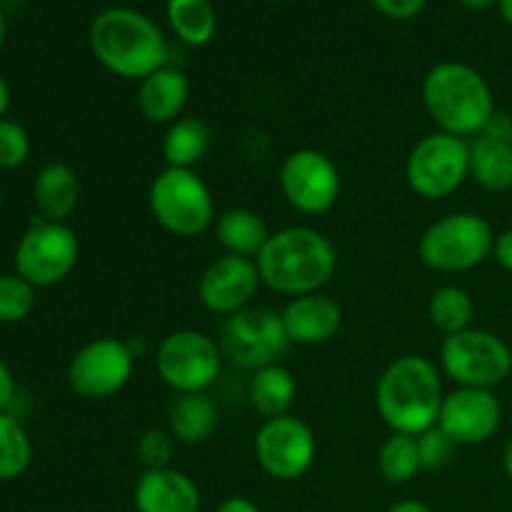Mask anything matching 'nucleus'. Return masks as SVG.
<instances>
[{"instance_id": "f257e3e1", "label": "nucleus", "mask_w": 512, "mask_h": 512, "mask_svg": "<svg viewBox=\"0 0 512 512\" xmlns=\"http://www.w3.org/2000/svg\"><path fill=\"white\" fill-rule=\"evenodd\" d=\"M95 60L123 80H143L168 63V40L148 15L125 5L100 10L88 30Z\"/></svg>"}, {"instance_id": "f03ea898", "label": "nucleus", "mask_w": 512, "mask_h": 512, "mask_svg": "<svg viewBox=\"0 0 512 512\" xmlns=\"http://www.w3.org/2000/svg\"><path fill=\"white\" fill-rule=\"evenodd\" d=\"M260 280L273 293L285 298L320 293L333 280L338 268V253L330 238L308 225H290V228L270 233L268 243L255 258Z\"/></svg>"}, {"instance_id": "7ed1b4c3", "label": "nucleus", "mask_w": 512, "mask_h": 512, "mask_svg": "<svg viewBox=\"0 0 512 512\" xmlns=\"http://www.w3.org/2000/svg\"><path fill=\"white\" fill-rule=\"evenodd\" d=\"M443 400V375L425 355H400L375 385V408L393 433L420 435L435 428Z\"/></svg>"}, {"instance_id": "20e7f679", "label": "nucleus", "mask_w": 512, "mask_h": 512, "mask_svg": "<svg viewBox=\"0 0 512 512\" xmlns=\"http://www.w3.org/2000/svg\"><path fill=\"white\" fill-rule=\"evenodd\" d=\"M423 105L440 133L473 138L488 128L495 98L488 80L473 65L445 60L423 78Z\"/></svg>"}, {"instance_id": "39448f33", "label": "nucleus", "mask_w": 512, "mask_h": 512, "mask_svg": "<svg viewBox=\"0 0 512 512\" xmlns=\"http://www.w3.org/2000/svg\"><path fill=\"white\" fill-rule=\"evenodd\" d=\"M148 205L155 223L175 238H198L215 225L213 193L195 170H160L150 183Z\"/></svg>"}, {"instance_id": "423d86ee", "label": "nucleus", "mask_w": 512, "mask_h": 512, "mask_svg": "<svg viewBox=\"0 0 512 512\" xmlns=\"http://www.w3.org/2000/svg\"><path fill=\"white\" fill-rule=\"evenodd\" d=\"M495 233L478 213H450L435 220L418 243V255L438 273H465L493 255Z\"/></svg>"}, {"instance_id": "0eeeda50", "label": "nucleus", "mask_w": 512, "mask_h": 512, "mask_svg": "<svg viewBox=\"0 0 512 512\" xmlns=\"http://www.w3.org/2000/svg\"><path fill=\"white\" fill-rule=\"evenodd\" d=\"M440 368L458 388L493 390L512 373V350L495 333L468 328L445 335L440 345Z\"/></svg>"}, {"instance_id": "6e6552de", "label": "nucleus", "mask_w": 512, "mask_h": 512, "mask_svg": "<svg viewBox=\"0 0 512 512\" xmlns=\"http://www.w3.org/2000/svg\"><path fill=\"white\" fill-rule=\"evenodd\" d=\"M470 178V143L448 133H430L418 140L405 163L410 190L425 200L450 198Z\"/></svg>"}, {"instance_id": "1a4fd4ad", "label": "nucleus", "mask_w": 512, "mask_h": 512, "mask_svg": "<svg viewBox=\"0 0 512 512\" xmlns=\"http://www.w3.org/2000/svg\"><path fill=\"white\" fill-rule=\"evenodd\" d=\"M155 370L160 380L178 395L208 393L223 370V350L200 330H173L158 345Z\"/></svg>"}, {"instance_id": "9d476101", "label": "nucleus", "mask_w": 512, "mask_h": 512, "mask_svg": "<svg viewBox=\"0 0 512 512\" xmlns=\"http://www.w3.org/2000/svg\"><path fill=\"white\" fill-rule=\"evenodd\" d=\"M223 358L245 370H260L280 363L290 343L283 315L273 308H245L228 315L218 338Z\"/></svg>"}, {"instance_id": "9b49d317", "label": "nucleus", "mask_w": 512, "mask_h": 512, "mask_svg": "<svg viewBox=\"0 0 512 512\" xmlns=\"http://www.w3.org/2000/svg\"><path fill=\"white\" fill-rule=\"evenodd\" d=\"M80 258V240L65 223L35 218L15 248V273L33 288H50L68 278Z\"/></svg>"}, {"instance_id": "f8f14e48", "label": "nucleus", "mask_w": 512, "mask_h": 512, "mask_svg": "<svg viewBox=\"0 0 512 512\" xmlns=\"http://www.w3.org/2000/svg\"><path fill=\"white\" fill-rule=\"evenodd\" d=\"M135 353L118 338H95L73 355L68 365V385L78 398L105 400L130 383Z\"/></svg>"}, {"instance_id": "ddd939ff", "label": "nucleus", "mask_w": 512, "mask_h": 512, "mask_svg": "<svg viewBox=\"0 0 512 512\" xmlns=\"http://www.w3.org/2000/svg\"><path fill=\"white\" fill-rule=\"evenodd\" d=\"M343 188L338 165L315 148L293 150L280 165V190L290 208L303 215H325L335 208Z\"/></svg>"}, {"instance_id": "4468645a", "label": "nucleus", "mask_w": 512, "mask_h": 512, "mask_svg": "<svg viewBox=\"0 0 512 512\" xmlns=\"http://www.w3.org/2000/svg\"><path fill=\"white\" fill-rule=\"evenodd\" d=\"M253 450L265 475L290 483V480L303 478L313 468L318 440L308 423L295 415H283V418L265 420L260 425Z\"/></svg>"}, {"instance_id": "2eb2a0df", "label": "nucleus", "mask_w": 512, "mask_h": 512, "mask_svg": "<svg viewBox=\"0 0 512 512\" xmlns=\"http://www.w3.org/2000/svg\"><path fill=\"white\" fill-rule=\"evenodd\" d=\"M260 285L263 280H260L258 263L253 258L223 253L200 275L198 298L208 313L228 318V315L250 308Z\"/></svg>"}, {"instance_id": "dca6fc26", "label": "nucleus", "mask_w": 512, "mask_h": 512, "mask_svg": "<svg viewBox=\"0 0 512 512\" xmlns=\"http://www.w3.org/2000/svg\"><path fill=\"white\" fill-rule=\"evenodd\" d=\"M503 420V405L493 390L455 388L445 395L438 428L455 445H480L493 438Z\"/></svg>"}, {"instance_id": "f3484780", "label": "nucleus", "mask_w": 512, "mask_h": 512, "mask_svg": "<svg viewBox=\"0 0 512 512\" xmlns=\"http://www.w3.org/2000/svg\"><path fill=\"white\" fill-rule=\"evenodd\" d=\"M133 503L138 512H200V490L183 470H143L135 480Z\"/></svg>"}, {"instance_id": "a211bd4d", "label": "nucleus", "mask_w": 512, "mask_h": 512, "mask_svg": "<svg viewBox=\"0 0 512 512\" xmlns=\"http://www.w3.org/2000/svg\"><path fill=\"white\" fill-rule=\"evenodd\" d=\"M283 325L290 343L320 345L335 338L343 325V308L325 293L290 298L283 308Z\"/></svg>"}, {"instance_id": "6ab92c4d", "label": "nucleus", "mask_w": 512, "mask_h": 512, "mask_svg": "<svg viewBox=\"0 0 512 512\" xmlns=\"http://www.w3.org/2000/svg\"><path fill=\"white\" fill-rule=\"evenodd\" d=\"M190 98V83L183 70L160 68L138 83L135 105L138 113L153 125H170L183 118Z\"/></svg>"}, {"instance_id": "aec40b11", "label": "nucleus", "mask_w": 512, "mask_h": 512, "mask_svg": "<svg viewBox=\"0 0 512 512\" xmlns=\"http://www.w3.org/2000/svg\"><path fill=\"white\" fill-rule=\"evenodd\" d=\"M33 200L38 218L65 223L80 203V178L73 165L60 160L43 165L33 183Z\"/></svg>"}, {"instance_id": "412c9836", "label": "nucleus", "mask_w": 512, "mask_h": 512, "mask_svg": "<svg viewBox=\"0 0 512 512\" xmlns=\"http://www.w3.org/2000/svg\"><path fill=\"white\" fill-rule=\"evenodd\" d=\"M218 428V405L208 393H185L170 403L168 433L180 445H200Z\"/></svg>"}, {"instance_id": "4be33fe9", "label": "nucleus", "mask_w": 512, "mask_h": 512, "mask_svg": "<svg viewBox=\"0 0 512 512\" xmlns=\"http://www.w3.org/2000/svg\"><path fill=\"white\" fill-rule=\"evenodd\" d=\"M298 395V383L285 365L273 363L255 370L248 385V398L255 413L265 420L290 415V408Z\"/></svg>"}, {"instance_id": "5701e85b", "label": "nucleus", "mask_w": 512, "mask_h": 512, "mask_svg": "<svg viewBox=\"0 0 512 512\" xmlns=\"http://www.w3.org/2000/svg\"><path fill=\"white\" fill-rule=\"evenodd\" d=\"M470 178L490 193L512 188V143L480 133L470 143Z\"/></svg>"}, {"instance_id": "b1692460", "label": "nucleus", "mask_w": 512, "mask_h": 512, "mask_svg": "<svg viewBox=\"0 0 512 512\" xmlns=\"http://www.w3.org/2000/svg\"><path fill=\"white\" fill-rule=\"evenodd\" d=\"M215 238L228 255L258 258L270 238L265 220L250 208H230L215 220Z\"/></svg>"}, {"instance_id": "393cba45", "label": "nucleus", "mask_w": 512, "mask_h": 512, "mask_svg": "<svg viewBox=\"0 0 512 512\" xmlns=\"http://www.w3.org/2000/svg\"><path fill=\"white\" fill-rule=\"evenodd\" d=\"M213 133L200 118H178L163 135V158L168 168L193 170L208 155Z\"/></svg>"}, {"instance_id": "a878e982", "label": "nucleus", "mask_w": 512, "mask_h": 512, "mask_svg": "<svg viewBox=\"0 0 512 512\" xmlns=\"http://www.w3.org/2000/svg\"><path fill=\"white\" fill-rule=\"evenodd\" d=\"M165 18L178 40L190 48L208 45L218 30V13L210 0H168Z\"/></svg>"}, {"instance_id": "bb28decb", "label": "nucleus", "mask_w": 512, "mask_h": 512, "mask_svg": "<svg viewBox=\"0 0 512 512\" xmlns=\"http://www.w3.org/2000/svg\"><path fill=\"white\" fill-rule=\"evenodd\" d=\"M428 315L430 323H433L440 333H463V330H468L470 323H473L475 303L473 298H470L468 290H463L460 285H443V288H438L430 295Z\"/></svg>"}, {"instance_id": "cd10ccee", "label": "nucleus", "mask_w": 512, "mask_h": 512, "mask_svg": "<svg viewBox=\"0 0 512 512\" xmlns=\"http://www.w3.org/2000/svg\"><path fill=\"white\" fill-rule=\"evenodd\" d=\"M378 470L390 485H405L423 470L418 453V438L405 433H390L378 450Z\"/></svg>"}, {"instance_id": "c85d7f7f", "label": "nucleus", "mask_w": 512, "mask_h": 512, "mask_svg": "<svg viewBox=\"0 0 512 512\" xmlns=\"http://www.w3.org/2000/svg\"><path fill=\"white\" fill-rule=\"evenodd\" d=\"M33 463V443L15 415L0 413V483L18 480Z\"/></svg>"}, {"instance_id": "c756f323", "label": "nucleus", "mask_w": 512, "mask_h": 512, "mask_svg": "<svg viewBox=\"0 0 512 512\" xmlns=\"http://www.w3.org/2000/svg\"><path fill=\"white\" fill-rule=\"evenodd\" d=\"M35 308V288L18 273L0 275V323L13 325L28 318Z\"/></svg>"}, {"instance_id": "7c9ffc66", "label": "nucleus", "mask_w": 512, "mask_h": 512, "mask_svg": "<svg viewBox=\"0 0 512 512\" xmlns=\"http://www.w3.org/2000/svg\"><path fill=\"white\" fill-rule=\"evenodd\" d=\"M135 453H138V460L143 463L145 470L170 468L175 453V438L168 430L150 428L138 438Z\"/></svg>"}, {"instance_id": "2f4dec72", "label": "nucleus", "mask_w": 512, "mask_h": 512, "mask_svg": "<svg viewBox=\"0 0 512 512\" xmlns=\"http://www.w3.org/2000/svg\"><path fill=\"white\" fill-rule=\"evenodd\" d=\"M30 155V135L15 120H0V168L15 170L25 165Z\"/></svg>"}, {"instance_id": "473e14b6", "label": "nucleus", "mask_w": 512, "mask_h": 512, "mask_svg": "<svg viewBox=\"0 0 512 512\" xmlns=\"http://www.w3.org/2000/svg\"><path fill=\"white\" fill-rule=\"evenodd\" d=\"M418 438V453L420 463H423V470H440L448 465V460L453 458V450L458 445L443 433V430L435 425V428L425 430V433L415 435Z\"/></svg>"}, {"instance_id": "72a5a7b5", "label": "nucleus", "mask_w": 512, "mask_h": 512, "mask_svg": "<svg viewBox=\"0 0 512 512\" xmlns=\"http://www.w3.org/2000/svg\"><path fill=\"white\" fill-rule=\"evenodd\" d=\"M383 15L393 20H410L423 13L428 0H370Z\"/></svg>"}, {"instance_id": "f704fd0d", "label": "nucleus", "mask_w": 512, "mask_h": 512, "mask_svg": "<svg viewBox=\"0 0 512 512\" xmlns=\"http://www.w3.org/2000/svg\"><path fill=\"white\" fill-rule=\"evenodd\" d=\"M13 398H15L13 370L8 368V363H5V360H0V413H8Z\"/></svg>"}, {"instance_id": "c9c22d12", "label": "nucleus", "mask_w": 512, "mask_h": 512, "mask_svg": "<svg viewBox=\"0 0 512 512\" xmlns=\"http://www.w3.org/2000/svg\"><path fill=\"white\" fill-rule=\"evenodd\" d=\"M493 255L500 265H503L508 273H512V228L503 230L500 235H495Z\"/></svg>"}, {"instance_id": "e433bc0d", "label": "nucleus", "mask_w": 512, "mask_h": 512, "mask_svg": "<svg viewBox=\"0 0 512 512\" xmlns=\"http://www.w3.org/2000/svg\"><path fill=\"white\" fill-rule=\"evenodd\" d=\"M215 512H263V510H260L250 498H243V495H230V498H225L223 503L218 505V510Z\"/></svg>"}, {"instance_id": "4c0bfd02", "label": "nucleus", "mask_w": 512, "mask_h": 512, "mask_svg": "<svg viewBox=\"0 0 512 512\" xmlns=\"http://www.w3.org/2000/svg\"><path fill=\"white\" fill-rule=\"evenodd\" d=\"M388 512H435V510L428 508L425 503H420V500H400V503H395Z\"/></svg>"}, {"instance_id": "58836bf2", "label": "nucleus", "mask_w": 512, "mask_h": 512, "mask_svg": "<svg viewBox=\"0 0 512 512\" xmlns=\"http://www.w3.org/2000/svg\"><path fill=\"white\" fill-rule=\"evenodd\" d=\"M8 108H10V85L8 80H5V75L0 73V120L5 118Z\"/></svg>"}, {"instance_id": "ea45409f", "label": "nucleus", "mask_w": 512, "mask_h": 512, "mask_svg": "<svg viewBox=\"0 0 512 512\" xmlns=\"http://www.w3.org/2000/svg\"><path fill=\"white\" fill-rule=\"evenodd\" d=\"M458 3L468 10H488L498 5V0H458Z\"/></svg>"}, {"instance_id": "a19ab883", "label": "nucleus", "mask_w": 512, "mask_h": 512, "mask_svg": "<svg viewBox=\"0 0 512 512\" xmlns=\"http://www.w3.org/2000/svg\"><path fill=\"white\" fill-rule=\"evenodd\" d=\"M503 465H505V473H508L510 483H512V435L508 440V445H505V453H503Z\"/></svg>"}, {"instance_id": "79ce46f5", "label": "nucleus", "mask_w": 512, "mask_h": 512, "mask_svg": "<svg viewBox=\"0 0 512 512\" xmlns=\"http://www.w3.org/2000/svg\"><path fill=\"white\" fill-rule=\"evenodd\" d=\"M498 8H500V15L505 18V23L512 28V0H498Z\"/></svg>"}, {"instance_id": "37998d69", "label": "nucleus", "mask_w": 512, "mask_h": 512, "mask_svg": "<svg viewBox=\"0 0 512 512\" xmlns=\"http://www.w3.org/2000/svg\"><path fill=\"white\" fill-rule=\"evenodd\" d=\"M5 40V10H3V3H0V45H3Z\"/></svg>"}, {"instance_id": "c03bdc74", "label": "nucleus", "mask_w": 512, "mask_h": 512, "mask_svg": "<svg viewBox=\"0 0 512 512\" xmlns=\"http://www.w3.org/2000/svg\"><path fill=\"white\" fill-rule=\"evenodd\" d=\"M270 3H288V0H270Z\"/></svg>"}, {"instance_id": "a18cd8bd", "label": "nucleus", "mask_w": 512, "mask_h": 512, "mask_svg": "<svg viewBox=\"0 0 512 512\" xmlns=\"http://www.w3.org/2000/svg\"><path fill=\"white\" fill-rule=\"evenodd\" d=\"M0 208H3V190H0Z\"/></svg>"}]
</instances>
